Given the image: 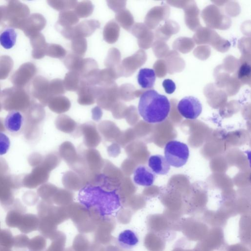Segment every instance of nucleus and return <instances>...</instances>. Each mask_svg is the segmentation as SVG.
I'll return each instance as SVG.
<instances>
[{
	"mask_svg": "<svg viewBox=\"0 0 251 251\" xmlns=\"http://www.w3.org/2000/svg\"><path fill=\"white\" fill-rule=\"evenodd\" d=\"M148 165L151 171L157 175H166L170 169V165L165 158L161 155L150 156L148 160Z\"/></svg>",
	"mask_w": 251,
	"mask_h": 251,
	"instance_id": "obj_12",
	"label": "nucleus"
},
{
	"mask_svg": "<svg viewBox=\"0 0 251 251\" xmlns=\"http://www.w3.org/2000/svg\"><path fill=\"white\" fill-rule=\"evenodd\" d=\"M4 129V126L3 125V124L0 120V132H1V131L3 130Z\"/></svg>",
	"mask_w": 251,
	"mask_h": 251,
	"instance_id": "obj_35",
	"label": "nucleus"
},
{
	"mask_svg": "<svg viewBox=\"0 0 251 251\" xmlns=\"http://www.w3.org/2000/svg\"><path fill=\"white\" fill-rule=\"evenodd\" d=\"M99 69L97 61L91 58H83L80 69L78 72L82 78H85L92 71Z\"/></svg>",
	"mask_w": 251,
	"mask_h": 251,
	"instance_id": "obj_26",
	"label": "nucleus"
},
{
	"mask_svg": "<svg viewBox=\"0 0 251 251\" xmlns=\"http://www.w3.org/2000/svg\"><path fill=\"white\" fill-rule=\"evenodd\" d=\"M146 52L139 50L133 55L124 58L121 62L120 72L121 76L129 77L146 62Z\"/></svg>",
	"mask_w": 251,
	"mask_h": 251,
	"instance_id": "obj_6",
	"label": "nucleus"
},
{
	"mask_svg": "<svg viewBox=\"0 0 251 251\" xmlns=\"http://www.w3.org/2000/svg\"><path fill=\"white\" fill-rule=\"evenodd\" d=\"M120 27L114 19L110 20L105 25L103 30L104 40L108 44H114L118 40Z\"/></svg>",
	"mask_w": 251,
	"mask_h": 251,
	"instance_id": "obj_14",
	"label": "nucleus"
},
{
	"mask_svg": "<svg viewBox=\"0 0 251 251\" xmlns=\"http://www.w3.org/2000/svg\"><path fill=\"white\" fill-rule=\"evenodd\" d=\"M94 6L90 0L77 2L74 11L78 18H84L90 16L93 12Z\"/></svg>",
	"mask_w": 251,
	"mask_h": 251,
	"instance_id": "obj_23",
	"label": "nucleus"
},
{
	"mask_svg": "<svg viewBox=\"0 0 251 251\" xmlns=\"http://www.w3.org/2000/svg\"><path fill=\"white\" fill-rule=\"evenodd\" d=\"M82 78L79 74L75 71H69L65 75L63 80L64 88L68 91L76 92Z\"/></svg>",
	"mask_w": 251,
	"mask_h": 251,
	"instance_id": "obj_19",
	"label": "nucleus"
},
{
	"mask_svg": "<svg viewBox=\"0 0 251 251\" xmlns=\"http://www.w3.org/2000/svg\"><path fill=\"white\" fill-rule=\"evenodd\" d=\"M121 54L120 50L115 48H110L107 56L104 61V64L107 68H111L118 71L120 73V66L121 64Z\"/></svg>",
	"mask_w": 251,
	"mask_h": 251,
	"instance_id": "obj_18",
	"label": "nucleus"
},
{
	"mask_svg": "<svg viewBox=\"0 0 251 251\" xmlns=\"http://www.w3.org/2000/svg\"><path fill=\"white\" fill-rule=\"evenodd\" d=\"M115 19L117 23L127 31H130L134 23L132 15L126 8L116 13Z\"/></svg>",
	"mask_w": 251,
	"mask_h": 251,
	"instance_id": "obj_22",
	"label": "nucleus"
},
{
	"mask_svg": "<svg viewBox=\"0 0 251 251\" xmlns=\"http://www.w3.org/2000/svg\"><path fill=\"white\" fill-rule=\"evenodd\" d=\"M162 85L167 94H172L176 90L175 83L171 79H165L163 82Z\"/></svg>",
	"mask_w": 251,
	"mask_h": 251,
	"instance_id": "obj_34",
	"label": "nucleus"
},
{
	"mask_svg": "<svg viewBox=\"0 0 251 251\" xmlns=\"http://www.w3.org/2000/svg\"><path fill=\"white\" fill-rule=\"evenodd\" d=\"M48 103L50 108L57 113L65 112L68 111L71 107L70 100L67 97L63 96L53 97Z\"/></svg>",
	"mask_w": 251,
	"mask_h": 251,
	"instance_id": "obj_17",
	"label": "nucleus"
},
{
	"mask_svg": "<svg viewBox=\"0 0 251 251\" xmlns=\"http://www.w3.org/2000/svg\"><path fill=\"white\" fill-rule=\"evenodd\" d=\"M155 178V174L145 165L138 166L133 173L134 182L139 185L150 186L153 183Z\"/></svg>",
	"mask_w": 251,
	"mask_h": 251,
	"instance_id": "obj_9",
	"label": "nucleus"
},
{
	"mask_svg": "<svg viewBox=\"0 0 251 251\" xmlns=\"http://www.w3.org/2000/svg\"><path fill=\"white\" fill-rule=\"evenodd\" d=\"M140 97L138 111L144 121L150 124H155L166 119L171 107L167 97L153 89L144 91Z\"/></svg>",
	"mask_w": 251,
	"mask_h": 251,
	"instance_id": "obj_2",
	"label": "nucleus"
},
{
	"mask_svg": "<svg viewBox=\"0 0 251 251\" xmlns=\"http://www.w3.org/2000/svg\"><path fill=\"white\" fill-rule=\"evenodd\" d=\"M10 142L8 136L2 132H0V155L5 154L8 151Z\"/></svg>",
	"mask_w": 251,
	"mask_h": 251,
	"instance_id": "obj_31",
	"label": "nucleus"
},
{
	"mask_svg": "<svg viewBox=\"0 0 251 251\" xmlns=\"http://www.w3.org/2000/svg\"><path fill=\"white\" fill-rule=\"evenodd\" d=\"M108 6L115 13L126 9V0H107Z\"/></svg>",
	"mask_w": 251,
	"mask_h": 251,
	"instance_id": "obj_32",
	"label": "nucleus"
},
{
	"mask_svg": "<svg viewBox=\"0 0 251 251\" xmlns=\"http://www.w3.org/2000/svg\"><path fill=\"white\" fill-rule=\"evenodd\" d=\"M118 88V86L115 82L105 86H98L96 98L97 104L106 110L111 109L120 100Z\"/></svg>",
	"mask_w": 251,
	"mask_h": 251,
	"instance_id": "obj_5",
	"label": "nucleus"
},
{
	"mask_svg": "<svg viewBox=\"0 0 251 251\" xmlns=\"http://www.w3.org/2000/svg\"><path fill=\"white\" fill-rule=\"evenodd\" d=\"M82 56L74 53H70L65 57L64 64L70 71L78 72L83 60Z\"/></svg>",
	"mask_w": 251,
	"mask_h": 251,
	"instance_id": "obj_24",
	"label": "nucleus"
},
{
	"mask_svg": "<svg viewBox=\"0 0 251 251\" xmlns=\"http://www.w3.org/2000/svg\"><path fill=\"white\" fill-rule=\"evenodd\" d=\"M87 48V43L86 39L83 37L75 38L72 40L71 49L73 53L82 57Z\"/></svg>",
	"mask_w": 251,
	"mask_h": 251,
	"instance_id": "obj_27",
	"label": "nucleus"
},
{
	"mask_svg": "<svg viewBox=\"0 0 251 251\" xmlns=\"http://www.w3.org/2000/svg\"><path fill=\"white\" fill-rule=\"evenodd\" d=\"M67 51L61 46L58 44H48L46 54L51 57L59 59L66 57Z\"/></svg>",
	"mask_w": 251,
	"mask_h": 251,
	"instance_id": "obj_29",
	"label": "nucleus"
},
{
	"mask_svg": "<svg viewBox=\"0 0 251 251\" xmlns=\"http://www.w3.org/2000/svg\"><path fill=\"white\" fill-rule=\"evenodd\" d=\"M117 241L122 248L131 249L138 244L139 239L137 235L134 231L126 229L119 234Z\"/></svg>",
	"mask_w": 251,
	"mask_h": 251,
	"instance_id": "obj_16",
	"label": "nucleus"
},
{
	"mask_svg": "<svg viewBox=\"0 0 251 251\" xmlns=\"http://www.w3.org/2000/svg\"><path fill=\"white\" fill-rule=\"evenodd\" d=\"M48 178L45 168L42 166H38L33 169L32 172L24 178L23 185L26 187L33 188L46 181Z\"/></svg>",
	"mask_w": 251,
	"mask_h": 251,
	"instance_id": "obj_11",
	"label": "nucleus"
},
{
	"mask_svg": "<svg viewBox=\"0 0 251 251\" xmlns=\"http://www.w3.org/2000/svg\"><path fill=\"white\" fill-rule=\"evenodd\" d=\"M165 159L170 165L179 168L187 162L189 150L186 144L176 140L168 142L164 149Z\"/></svg>",
	"mask_w": 251,
	"mask_h": 251,
	"instance_id": "obj_3",
	"label": "nucleus"
},
{
	"mask_svg": "<svg viewBox=\"0 0 251 251\" xmlns=\"http://www.w3.org/2000/svg\"><path fill=\"white\" fill-rule=\"evenodd\" d=\"M78 198L86 208L96 209L102 217L113 215L121 206L119 196L115 190L107 191L99 186H85L80 190Z\"/></svg>",
	"mask_w": 251,
	"mask_h": 251,
	"instance_id": "obj_1",
	"label": "nucleus"
},
{
	"mask_svg": "<svg viewBox=\"0 0 251 251\" xmlns=\"http://www.w3.org/2000/svg\"><path fill=\"white\" fill-rule=\"evenodd\" d=\"M100 23L96 20H86L76 25L63 28L61 34L65 38L71 40L78 37H87L91 36L100 26Z\"/></svg>",
	"mask_w": 251,
	"mask_h": 251,
	"instance_id": "obj_4",
	"label": "nucleus"
},
{
	"mask_svg": "<svg viewBox=\"0 0 251 251\" xmlns=\"http://www.w3.org/2000/svg\"><path fill=\"white\" fill-rule=\"evenodd\" d=\"M79 21V18L73 10L60 11L57 24L62 28L73 26Z\"/></svg>",
	"mask_w": 251,
	"mask_h": 251,
	"instance_id": "obj_20",
	"label": "nucleus"
},
{
	"mask_svg": "<svg viewBox=\"0 0 251 251\" xmlns=\"http://www.w3.org/2000/svg\"><path fill=\"white\" fill-rule=\"evenodd\" d=\"M17 37V32L13 28H6L0 34V44L4 49H10L15 45Z\"/></svg>",
	"mask_w": 251,
	"mask_h": 251,
	"instance_id": "obj_21",
	"label": "nucleus"
},
{
	"mask_svg": "<svg viewBox=\"0 0 251 251\" xmlns=\"http://www.w3.org/2000/svg\"><path fill=\"white\" fill-rule=\"evenodd\" d=\"M177 109L179 113L183 117L188 119L194 120L201 114L202 105L197 98L193 96H187L179 101Z\"/></svg>",
	"mask_w": 251,
	"mask_h": 251,
	"instance_id": "obj_7",
	"label": "nucleus"
},
{
	"mask_svg": "<svg viewBox=\"0 0 251 251\" xmlns=\"http://www.w3.org/2000/svg\"><path fill=\"white\" fill-rule=\"evenodd\" d=\"M251 66L250 64L244 63L240 67L238 72V77L241 79L250 78Z\"/></svg>",
	"mask_w": 251,
	"mask_h": 251,
	"instance_id": "obj_33",
	"label": "nucleus"
},
{
	"mask_svg": "<svg viewBox=\"0 0 251 251\" xmlns=\"http://www.w3.org/2000/svg\"><path fill=\"white\" fill-rule=\"evenodd\" d=\"M156 75L154 71L151 69L143 68L140 70L137 81L139 85L144 89H150L154 84Z\"/></svg>",
	"mask_w": 251,
	"mask_h": 251,
	"instance_id": "obj_15",
	"label": "nucleus"
},
{
	"mask_svg": "<svg viewBox=\"0 0 251 251\" xmlns=\"http://www.w3.org/2000/svg\"><path fill=\"white\" fill-rule=\"evenodd\" d=\"M130 31L138 39V44L140 48L144 49L150 48L151 34L148 32L145 25L142 23H136L133 25Z\"/></svg>",
	"mask_w": 251,
	"mask_h": 251,
	"instance_id": "obj_10",
	"label": "nucleus"
},
{
	"mask_svg": "<svg viewBox=\"0 0 251 251\" xmlns=\"http://www.w3.org/2000/svg\"><path fill=\"white\" fill-rule=\"evenodd\" d=\"M23 124V117L18 111H10L4 120V126L7 130L16 133L20 130Z\"/></svg>",
	"mask_w": 251,
	"mask_h": 251,
	"instance_id": "obj_13",
	"label": "nucleus"
},
{
	"mask_svg": "<svg viewBox=\"0 0 251 251\" xmlns=\"http://www.w3.org/2000/svg\"><path fill=\"white\" fill-rule=\"evenodd\" d=\"M98 86L87 84L82 78L76 93L78 95V102L81 105L94 104L96 100Z\"/></svg>",
	"mask_w": 251,
	"mask_h": 251,
	"instance_id": "obj_8",
	"label": "nucleus"
},
{
	"mask_svg": "<svg viewBox=\"0 0 251 251\" xmlns=\"http://www.w3.org/2000/svg\"><path fill=\"white\" fill-rule=\"evenodd\" d=\"M136 90L134 86L130 83L122 84L118 88L119 96L120 99L125 101H129L135 97Z\"/></svg>",
	"mask_w": 251,
	"mask_h": 251,
	"instance_id": "obj_25",
	"label": "nucleus"
},
{
	"mask_svg": "<svg viewBox=\"0 0 251 251\" xmlns=\"http://www.w3.org/2000/svg\"><path fill=\"white\" fill-rule=\"evenodd\" d=\"M63 80L59 78L52 80L49 85V93L51 97L61 96L65 93Z\"/></svg>",
	"mask_w": 251,
	"mask_h": 251,
	"instance_id": "obj_30",
	"label": "nucleus"
},
{
	"mask_svg": "<svg viewBox=\"0 0 251 251\" xmlns=\"http://www.w3.org/2000/svg\"><path fill=\"white\" fill-rule=\"evenodd\" d=\"M49 4L54 9L58 11L70 10L74 9L77 3L76 0H49Z\"/></svg>",
	"mask_w": 251,
	"mask_h": 251,
	"instance_id": "obj_28",
	"label": "nucleus"
}]
</instances>
